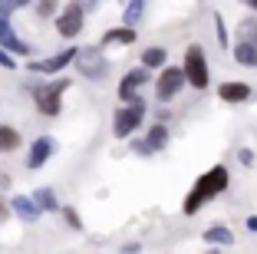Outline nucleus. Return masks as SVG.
Wrapping results in <instances>:
<instances>
[{
  "label": "nucleus",
  "instance_id": "nucleus-1",
  "mask_svg": "<svg viewBox=\"0 0 257 254\" xmlns=\"http://www.w3.org/2000/svg\"><path fill=\"white\" fill-rule=\"evenodd\" d=\"M227 188H231V172H227V165H211L204 175H198L195 185H191V192L185 195L182 202V215H198V211L204 208L208 202H214L218 195H224Z\"/></svg>",
  "mask_w": 257,
  "mask_h": 254
},
{
  "label": "nucleus",
  "instance_id": "nucleus-2",
  "mask_svg": "<svg viewBox=\"0 0 257 254\" xmlns=\"http://www.w3.org/2000/svg\"><path fill=\"white\" fill-rule=\"evenodd\" d=\"M185 79H188L191 90H208V82H211V66H208V56H204V46L201 43H191L185 50Z\"/></svg>",
  "mask_w": 257,
  "mask_h": 254
},
{
  "label": "nucleus",
  "instance_id": "nucleus-3",
  "mask_svg": "<svg viewBox=\"0 0 257 254\" xmlns=\"http://www.w3.org/2000/svg\"><path fill=\"white\" fill-rule=\"evenodd\" d=\"M145 119V99H132V103H125L119 112H115V119H112V132L115 139H132V132H136L139 126H142Z\"/></svg>",
  "mask_w": 257,
  "mask_h": 254
},
{
  "label": "nucleus",
  "instance_id": "nucleus-4",
  "mask_svg": "<svg viewBox=\"0 0 257 254\" xmlns=\"http://www.w3.org/2000/svg\"><path fill=\"white\" fill-rule=\"evenodd\" d=\"M69 90V79H50L43 82V86H37L33 90V99H37V109L43 112V116H60V106H63V93Z\"/></svg>",
  "mask_w": 257,
  "mask_h": 254
},
{
  "label": "nucleus",
  "instance_id": "nucleus-5",
  "mask_svg": "<svg viewBox=\"0 0 257 254\" xmlns=\"http://www.w3.org/2000/svg\"><path fill=\"white\" fill-rule=\"evenodd\" d=\"M76 69L86 76V79H106L109 76V60L102 56V50L96 46H79V56H76Z\"/></svg>",
  "mask_w": 257,
  "mask_h": 254
},
{
  "label": "nucleus",
  "instance_id": "nucleus-6",
  "mask_svg": "<svg viewBox=\"0 0 257 254\" xmlns=\"http://www.w3.org/2000/svg\"><path fill=\"white\" fill-rule=\"evenodd\" d=\"M185 69L182 66H165L162 69V76L155 79V99L159 103H168V99H175L178 93H182V86H185Z\"/></svg>",
  "mask_w": 257,
  "mask_h": 254
},
{
  "label": "nucleus",
  "instance_id": "nucleus-7",
  "mask_svg": "<svg viewBox=\"0 0 257 254\" xmlns=\"http://www.w3.org/2000/svg\"><path fill=\"white\" fill-rule=\"evenodd\" d=\"M83 20H86V7L83 4H66V10L56 17V33H60L63 40L79 37V33H83Z\"/></svg>",
  "mask_w": 257,
  "mask_h": 254
},
{
  "label": "nucleus",
  "instance_id": "nucleus-8",
  "mask_svg": "<svg viewBox=\"0 0 257 254\" xmlns=\"http://www.w3.org/2000/svg\"><path fill=\"white\" fill-rule=\"evenodd\" d=\"M149 79H152V76H149V69H145V66L128 69V73L122 76V82H119V99H122V103H132V99H139V90H142Z\"/></svg>",
  "mask_w": 257,
  "mask_h": 254
},
{
  "label": "nucleus",
  "instance_id": "nucleus-9",
  "mask_svg": "<svg viewBox=\"0 0 257 254\" xmlns=\"http://www.w3.org/2000/svg\"><path fill=\"white\" fill-rule=\"evenodd\" d=\"M76 56H79V46H69V50H60L56 56H46V60L30 63V73H60L63 66L76 63Z\"/></svg>",
  "mask_w": 257,
  "mask_h": 254
},
{
  "label": "nucleus",
  "instance_id": "nucleus-10",
  "mask_svg": "<svg viewBox=\"0 0 257 254\" xmlns=\"http://www.w3.org/2000/svg\"><path fill=\"white\" fill-rule=\"evenodd\" d=\"M0 46H4L10 56H30V53H33L30 46L14 33V23H10L7 17H0Z\"/></svg>",
  "mask_w": 257,
  "mask_h": 254
},
{
  "label": "nucleus",
  "instance_id": "nucleus-11",
  "mask_svg": "<svg viewBox=\"0 0 257 254\" xmlns=\"http://www.w3.org/2000/svg\"><path fill=\"white\" fill-rule=\"evenodd\" d=\"M53 149H56L53 139H50V135H40L37 142L30 145V155H27V168H43L46 158L53 155Z\"/></svg>",
  "mask_w": 257,
  "mask_h": 254
},
{
  "label": "nucleus",
  "instance_id": "nucleus-12",
  "mask_svg": "<svg viewBox=\"0 0 257 254\" xmlns=\"http://www.w3.org/2000/svg\"><path fill=\"white\" fill-rule=\"evenodd\" d=\"M218 96L221 103H247L250 96H254V90H250L247 82H234V79H227L218 86Z\"/></svg>",
  "mask_w": 257,
  "mask_h": 254
},
{
  "label": "nucleus",
  "instance_id": "nucleus-13",
  "mask_svg": "<svg viewBox=\"0 0 257 254\" xmlns=\"http://www.w3.org/2000/svg\"><path fill=\"white\" fill-rule=\"evenodd\" d=\"M231 56H234V63H237V66H244V69H254L257 66V46L254 43L237 40V43L231 46Z\"/></svg>",
  "mask_w": 257,
  "mask_h": 254
},
{
  "label": "nucleus",
  "instance_id": "nucleus-14",
  "mask_svg": "<svg viewBox=\"0 0 257 254\" xmlns=\"http://www.w3.org/2000/svg\"><path fill=\"white\" fill-rule=\"evenodd\" d=\"M208 244H218V247H227V244H234V231L227 228V224H211V228H204L201 234Z\"/></svg>",
  "mask_w": 257,
  "mask_h": 254
},
{
  "label": "nucleus",
  "instance_id": "nucleus-15",
  "mask_svg": "<svg viewBox=\"0 0 257 254\" xmlns=\"http://www.w3.org/2000/svg\"><path fill=\"white\" fill-rule=\"evenodd\" d=\"M10 208H14V211H17V215H20V218H23V221H37V218H40V215H43V211H40V208H37V202H33L30 195H17L14 202H10Z\"/></svg>",
  "mask_w": 257,
  "mask_h": 254
},
{
  "label": "nucleus",
  "instance_id": "nucleus-16",
  "mask_svg": "<svg viewBox=\"0 0 257 254\" xmlns=\"http://www.w3.org/2000/svg\"><path fill=\"white\" fill-rule=\"evenodd\" d=\"M142 66L145 69H165L168 66V50L165 46H149V50H142Z\"/></svg>",
  "mask_w": 257,
  "mask_h": 254
},
{
  "label": "nucleus",
  "instance_id": "nucleus-17",
  "mask_svg": "<svg viewBox=\"0 0 257 254\" xmlns=\"http://www.w3.org/2000/svg\"><path fill=\"white\" fill-rule=\"evenodd\" d=\"M136 37H139V33H136V30H128V27H112V30L102 33V46H112V43L128 46V43H136Z\"/></svg>",
  "mask_w": 257,
  "mask_h": 254
},
{
  "label": "nucleus",
  "instance_id": "nucleus-18",
  "mask_svg": "<svg viewBox=\"0 0 257 254\" xmlns=\"http://www.w3.org/2000/svg\"><path fill=\"white\" fill-rule=\"evenodd\" d=\"M145 142H149V149L152 152H162L168 145V129H165V122H155V126L149 129V135H145Z\"/></svg>",
  "mask_w": 257,
  "mask_h": 254
},
{
  "label": "nucleus",
  "instance_id": "nucleus-19",
  "mask_svg": "<svg viewBox=\"0 0 257 254\" xmlns=\"http://www.w3.org/2000/svg\"><path fill=\"white\" fill-rule=\"evenodd\" d=\"M142 14H145V4H142V0H132V4H125V10H122V27L136 30L139 20H142Z\"/></svg>",
  "mask_w": 257,
  "mask_h": 254
},
{
  "label": "nucleus",
  "instance_id": "nucleus-20",
  "mask_svg": "<svg viewBox=\"0 0 257 254\" xmlns=\"http://www.w3.org/2000/svg\"><path fill=\"white\" fill-rule=\"evenodd\" d=\"M30 198L37 202V208H40V211H63V208H60V202H56V195L50 192V188H37Z\"/></svg>",
  "mask_w": 257,
  "mask_h": 254
},
{
  "label": "nucleus",
  "instance_id": "nucleus-21",
  "mask_svg": "<svg viewBox=\"0 0 257 254\" xmlns=\"http://www.w3.org/2000/svg\"><path fill=\"white\" fill-rule=\"evenodd\" d=\"M20 145V132L14 126H0V152H14Z\"/></svg>",
  "mask_w": 257,
  "mask_h": 254
},
{
  "label": "nucleus",
  "instance_id": "nucleus-22",
  "mask_svg": "<svg viewBox=\"0 0 257 254\" xmlns=\"http://www.w3.org/2000/svg\"><path fill=\"white\" fill-rule=\"evenodd\" d=\"M237 40H244V43H254L257 46V20H244L241 30H237Z\"/></svg>",
  "mask_w": 257,
  "mask_h": 254
},
{
  "label": "nucleus",
  "instance_id": "nucleus-23",
  "mask_svg": "<svg viewBox=\"0 0 257 254\" xmlns=\"http://www.w3.org/2000/svg\"><path fill=\"white\" fill-rule=\"evenodd\" d=\"M214 33H218L221 50H231V40H227V23L221 20V14H214Z\"/></svg>",
  "mask_w": 257,
  "mask_h": 254
},
{
  "label": "nucleus",
  "instance_id": "nucleus-24",
  "mask_svg": "<svg viewBox=\"0 0 257 254\" xmlns=\"http://www.w3.org/2000/svg\"><path fill=\"white\" fill-rule=\"evenodd\" d=\"M63 218H66V224H69V228H76V231L83 228V221H79V215H76V208H63Z\"/></svg>",
  "mask_w": 257,
  "mask_h": 254
},
{
  "label": "nucleus",
  "instance_id": "nucleus-25",
  "mask_svg": "<svg viewBox=\"0 0 257 254\" xmlns=\"http://www.w3.org/2000/svg\"><path fill=\"white\" fill-rule=\"evenodd\" d=\"M20 7H23L20 0H10V4H7V0H0V17H7V20H10V14H14V10H20Z\"/></svg>",
  "mask_w": 257,
  "mask_h": 254
},
{
  "label": "nucleus",
  "instance_id": "nucleus-26",
  "mask_svg": "<svg viewBox=\"0 0 257 254\" xmlns=\"http://www.w3.org/2000/svg\"><path fill=\"white\" fill-rule=\"evenodd\" d=\"M132 152H136V155H155V152L149 149V142H145V139H132Z\"/></svg>",
  "mask_w": 257,
  "mask_h": 254
},
{
  "label": "nucleus",
  "instance_id": "nucleus-27",
  "mask_svg": "<svg viewBox=\"0 0 257 254\" xmlns=\"http://www.w3.org/2000/svg\"><path fill=\"white\" fill-rule=\"evenodd\" d=\"M237 162L241 165H254V149H241L237 152Z\"/></svg>",
  "mask_w": 257,
  "mask_h": 254
},
{
  "label": "nucleus",
  "instance_id": "nucleus-28",
  "mask_svg": "<svg viewBox=\"0 0 257 254\" xmlns=\"http://www.w3.org/2000/svg\"><path fill=\"white\" fill-rule=\"evenodd\" d=\"M0 66H7V69H14V66H17V60L10 56L7 50H0Z\"/></svg>",
  "mask_w": 257,
  "mask_h": 254
},
{
  "label": "nucleus",
  "instance_id": "nucleus-29",
  "mask_svg": "<svg viewBox=\"0 0 257 254\" xmlns=\"http://www.w3.org/2000/svg\"><path fill=\"white\" fill-rule=\"evenodd\" d=\"M53 10H56V4H37V14L40 17H50Z\"/></svg>",
  "mask_w": 257,
  "mask_h": 254
},
{
  "label": "nucleus",
  "instance_id": "nucleus-30",
  "mask_svg": "<svg viewBox=\"0 0 257 254\" xmlns=\"http://www.w3.org/2000/svg\"><path fill=\"white\" fill-rule=\"evenodd\" d=\"M244 224H247L250 234H257V215H247V221H244Z\"/></svg>",
  "mask_w": 257,
  "mask_h": 254
},
{
  "label": "nucleus",
  "instance_id": "nucleus-31",
  "mask_svg": "<svg viewBox=\"0 0 257 254\" xmlns=\"http://www.w3.org/2000/svg\"><path fill=\"white\" fill-rule=\"evenodd\" d=\"M139 247H142V244H136V241H128V244L122 247V251H125V254H139Z\"/></svg>",
  "mask_w": 257,
  "mask_h": 254
},
{
  "label": "nucleus",
  "instance_id": "nucleus-32",
  "mask_svg": "<svg viewBox=\"0 0 257 254\" xmlns=\"http://www.w3.org/2000/svg\"><path fill=\"white\" fill-rule=\"evenodd\" d=\"M247 7H250V10H254V14H257V0H250V4H247Z\"/></svg>",
  "mask_w": 257,
  "mask_h": 254
},
{
  "label": "nucleus",
  "instance_id": "nucleus-33",
  "mask_svg": "<svg viewBox=\"0 0 257 254\" xmlns=\"http://www.w3.org/2000/svg\"><path fill=\"white\" fill-rule=\"evenodd\" d=\"M204 254H221V251H218V247H211V251H204Z\"/></svg>",
  "mask_w": 257,
  "mask_h": 254
}]
</instances>
